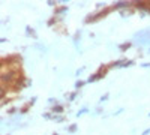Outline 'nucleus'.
I'll return each mask as SVG.
<instances>
[{
	"label": "nucleus",
	"instance_id": "obj_1",
	"mask_svg": "<svg viewBox=\"0 0 150 135\" xmlns=\"http://www.w3.org/2000/svg\"><path fill=\"white\" fill-rule=\"evenodd\" d=\"M53 111H57V113H60V111H62V107H56V108L53 110Z\"/></svg>",
	"mask_w": 150,
	"mask_h": 135
}]
</instances>
